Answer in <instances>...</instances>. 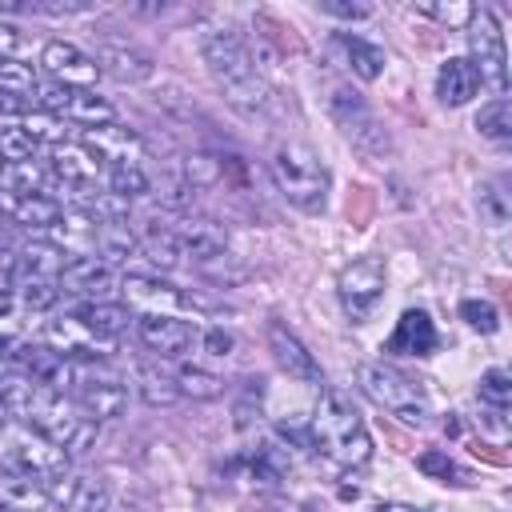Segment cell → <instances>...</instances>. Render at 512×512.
Instances as JSON below:
<instances>
[{
	"label": "cell",
	"instance_id": "cell-32",
	"mask_svg": "<svg viewBox=\"0 0 512 512\" xmlns=\"http://www.w3.org/2000/svg\"><path fill=\"white\" fill-rule=\"evenodd\" d=\"M476 132L484 136V140H496V144H504L508 136H512V104L500 96V100H488L480 112H476Z\"/></svg>",
	"mask_w": 512,
	"mask_h": 512
},
{
	"label": "cell",
	"instance_id": "cell-51",
	"mask_svg": "<svg viewBox=\"0 0 512 512\" xmlns=\"http://www.w3.org/2000/svg\"><path fill=\"white\" fill-rule=\"evenodd\" d=\"M368 512H420V508H412V504H376Z\"/></svg>",
	"mask_w": 512,
	"mask_h": 512
},
{
	"label": "cell",
	"instance_id": "cell-24",
	"mask_svg": "<svg viewBox=\"0 0 512 512\" xmlns=\"http://www.w3.org/2000/svg\"><path fill=\"white\" fill-rule=\"evenodd\" d=\"M68 260L72 256L56 240H36L24 252H16V276L20 280H60V272H64Z\"/></svg>",
	"mask_w": 512,
	"mask_h": 512
},
{
	"label": "cell",
	"instance_id": "cell-29",
	"mask_svg": "<svg viewBox=\"0 0 512 512\" xmlns=\"http://www.w3.org/2000/svg\"><path fill=\"white\" fill-rule=\"evenodd\" d=\"M336 44L344 48V56H348V64H352V72H356L360 80H376V76L384 72V64H388V60H384V48H376V44L352 36V32H340Z\"/></svg>",
	"mask_w": 512,
	"mask_h": 512
},
{
	"label": "cell",
	"instance_id": "cell-48",
	"mask_svg": "<svg viewBox=\"0 0 512 512\" xmlns=\"http://www.w3.org/2000/svg\"><path fill=\"white\" fill-rule=\"evenodd\" d=\"M324 16H340V20H368L372 4H348V0H320Z\"/></svg>",
	"mask_w": 512,
	"mask_h": 512
},
{
	"label": "cell",
	"instance_id": "cell-28",
	"mask_svg": "<svg viewBox=\"0 0 512 512\" xmlns=\"http://www.w3.org/2000/svg\"><path fill=\"white\" fill-rule=\"evenodd\" d=\"M96 248H100V260H104V264H124V260L140 248V236L128 228V220L96 224Z\"/></svg>",
	"mask_w": 512,
	"mask_h": 512
},
{
	"label": "cell",
	"instance_id": "cell-53",
	"mask_svg": "<svg viewBox=\"0 0 512 512\" xmlns=\"http://www.w3.org/2000/svg\"><path fill=\"white\" fill-rule=\"evenodd\" d=\"M8 172H12V168H8V160L0 156V184H8Z\"/></svg>",
	"mask_w": 512,
	"mask_h": 512
},
{
	"label": "cell",
	"instance_id": "cell-34",
	"mask_svg": "<svg viewBox=\"0 0 512 512\" xmlns=\"http://www.w3.org/2000/svg\"><path fill=\"white\" fill-rule=\"evenodd\" d=\"M416 468H420L428 480H440V484H472L468 468H460V464H456L448 452H440V448L420 452V456H416Z\"/></svg>",
	"mask_w": 512,
	"mask_h": 512
},
{
	"label": "cell",
	"instance_id": "cell-6",
	"mask_svg": "<svg viewBox=\"0 0 512 512\" xmlns=\"http://www.w3.org/2000/svg\"><path fill=\"white\" fill-rule=\"evenodd\" d=\"M356 384L364 388V396H368L372 404H380L384 412H392L396 420H404V424H412V428H424L428 416H432L424 388L412 384L400 368H392V364H384V360H364V364L356 368Z\"/></svg>",
	"mask_w": 512,
	"mask_h": 512
},
{
	"label": "cell",
	"instance_id": "cell-38",
	"mask_svg": "<svg viewBox=\"0 0 512 512\" xmlns=\"http://www.w3.org/2000/svg\"><path fill=\"white\" fill-rule=\"evenodd\" d=\"M32 152H36V140L28 136L24 124H8V128H0V156H4L8 164H28Z\"/></svg>",
	"mask_w": 512,
	"mask_h": 512
},
{
	"label": "cell",
	"instance_id": "cell-26",
	"mask_svg": "<svg viewBox=\"0 0 512 512\" xmlns=\"http://www.w3.org/2000/svg\"><path fill=\"white\" fill-rule=\"evenodd\" d=\"M12 216H16V224H24V228L52 232L64 212H60V200H56V196H48V192H24V196L12 200Z\"/></svg>",
	"mask_w": 512,
	"mask_h": 512
},
{
	"label": "cell",
	"instance_id": "cell-16",
	"mask_svg": "<svg viewBox=\"0 0 512 512\" xmlns=\"http://www.w3.org/2000/svg\"><path fill=\"white\" fill-rule=\"evenodd\" d=\"M120 288H124V296H128L136 308H144V312H168V316H176V308H204L200 296L180 292L176 284L156 280V276H140V272L124 276Z\"/></svg>",
	"mask_w": 512,
	"mask_h": 512
},
{
	"label": "cell",
	"instance_id": "cell-43",
	"mask_svg": "<svg viewBox=\"0 0 512 512\" xmlns=\"http://www.w3.org/2000/svg\"><path fill=\"white\" fill-rule=\"evenodd\" d=\"M64 124H68V120H60V116H52V112H32V116L24 120L28 136H32V140H52V148L68 140V128H64Z\"/></svg>",
	"mask_w": 512,
	"mask_h": 512
},
{
	"label": "cell",
	"instance_id": "cell-39",
	"mask_svg": "<svg viewBox=\"0 0 512 512\" xmlns=\"http://www.w3.org/2000/svg\"><path fill=\"white\" fill-rule=\"evenodd\" d=\"M184 180L192 188H208V184L224 180V160L220 156H208V152H192L188 164H184Z\"/></svg>",
	"mask_w": 512,
	"mask_h": 512
},
{
	"label": "cell",
	"instance_id": "cell-45",
	"mask_svg": "<svg viewBox=\"0 0 512 512\" xmlns=\"http://www.w3.org/2000/svg\"><path fill=\"white\" fill-rule=\"evenodd\" d=\"M192 196H196V188L184 180V172H180V176H164V180H160V200H164L168 208L184 212V208L192 204Z\"/></svg>",
	"mask_w": 512,
	"mask_h": 512
},
{
	"label": "cell",
	"instance_id": "cell-17",
	"mask_svg": "<svg viewBox=\"0 0 512 512\" xmlns=\"http://www.w3.org/2000/svg\"><path fill=\"white\" fill-rule=\"evenodd\" d=\"M176 240L184 248V256H192L200 268H212L228 256V232L216 224V220H204V216H192L176 228Z\"/></svg>",
	"mask_w": 512,
	"mask_h": 512
},
{
	"label": "cell",
	"instance_id": "cell-54",
	"mask_svg": "<svg viewBox=\"0 0 512 512\" xmlns=\"http://www.w3.org/2000/svg\"><path fill=\"white\" fill-rule=\"evenodd\" d=\"M300 512H308V508H300Z\"/></svg>",
	"mask_w": 512,
	"mask_h": 512
},
{
	"label": "cell",
	"instance_id": "cell-8",
	"mask_svg": "<svg viewBox=\"0 0 512 512\" xmlns=\"http://www.w3.org/2000/svg\"><path fill=\"white\" fill-rule=\"evenodd\" d=\"M468 52H472V68L480 76L484 88L496 92V100L508 92V56H504V36H500V24L488 8H476L472 20H468Z\"/></svg>",
	"mask_w": 512,
	"mask_h": 512
},
{
	"label": "cell",
	"instance_id": "cell-19",
	"mask_svg": "<svg viewBox=\"0 0 512 512\" xmlns=\"http://www.w3.org/2000/svg\"><path fill=\"white\" fill-rule=\"evenodd\" d=\"M56 284L72 296H92L96 300L116 284V276H112V264H104L96 252H88V256H72Z\"/></svg>",
	"mask_w": 512,
	"mask_h": 512
},
{
	"label": "cell",
	"instance_id": "cell-30",
	"mask_svg": "<svg viewBox=\"0 0 512 512\" xmlns=\"http://www.w3.org/2000/svg\"><path fill=\"white\" fill-rule=\"evenodd\" d=\"M112 104L104 96H96L92 88H72V100L64 108V120L72 124H84V128H100V124H112Z\"/></svg>",
	"mask_w": 512,
	"mask_h": 512
},
{
	"label": "cell",
	"instance_id": "cell-3",
	"mask_svg": "<svg viewBox=\"0 0 512 512\" xmlns=\"http://www.w3.org/2000/svg\"><path fill=\"white\" fill-rule=\"evenodd\" d=\"M268 168H272V180H276L280 196L292 208H300L308 216H320L328 208V168L308 144H300V140L276 144Z\"/></svg>",
	"mask_w": 512,
	"mask_h": 512
},
{
	"label": "cell",
	"instance_id": "cell-10",
	"mask_svg": "<svg viewBox=\"0 0 512 512\" xmlns=\"http://www.w3.org/2000/svg\"><path fill=\"white\" fill-rule=\"evenodd\" d=\"M72 400L100 424V420H116L128 408V384L124 376H116L112 368L96 364V368H76V384H72Z\"/></svg>",
	"mask_w": 512,
	"mask_h": 512
},
{
	"label": "cell",
	"instance_id": "cell-15",
	"mask_svg": "<svg viewBox=\"0 0 512 512\" xmlns=\"http://www.w3.org/2000/svg\"><path fill=\"white\" fill-rule=\"evenodd\" d=\"M52 508L56 512H108L112 508V492L92 472H64L52 484Z\"/></svg>",
	"mask_w": 512,
	"mask_h": 512
},
{
	"label": "cell",
	"instance_id": "cell-7",
	"mask_svg": "<svg viewBox=\"0 0 512 512\" xmlns=\"http://www.w3.org/2000/svg\"><path fill=\"white\" fill-rule=\"evenodd\" d=\"M328 112H332V120L344 128V136H348V144L360 152V156H368V160H380L392 144H388V132H384V124L376 120V112L364 104V96L360 92H352V88H332V100H328Z\"/></svg>",
	"mask_w": 512,
	"mask_h": 512
},
{
	"label": "cell",
	"instance_id": "cell-1",
	"mask_svg": "<svg viewBox=\"0 0 512 512\" xmlns=\"http://www.w3.org/2000/svg\"><path fill=\"white\" fill-rule=\"evenodd\" d=\"M200 56L208 64V76L216 80V88L224 92V100L244 112V116H256L268 108L272 100V88L264 80V72L256 68V56L252 48L244 44V36L228 24H212L200 32Z\"/></svg>",
	"mask_w": 512,
	"mask_h": 512
},
{
	"label": "cell",
	"instance_id": "cell-12",
	"mask_svg": "<svg viewBox=\"0 0 512 512\" xmlns=\"http://www.w3.org/2000/svg\"><path fill=\"white\" fill-rule=\"evenodd\" d=\"M40 64H44V72H48L56 84H64V88H92L96 76H100L96 56L80 52V48L68 44V40H48V44L40 48Z\"/></svg>",
	"mask_w": 512,
	"mask_h": 512
},
{
	"label": "cell",
	"instance_id": "cell-4",
	"mask_svg": "<svg viewBox=\"0 0 512 512\" xmlns=\"http://www.w3.org/2000/svg\"><path fill=\"white\" fill-rule=\"evenodd\" d=\"M24 424H32V428H36L48 444H56L68 460H72V456H84V452L96 444V432H100V424H96L72 396L52 392V388H40V392H36V400H32Z\"/></svg>",
	"mask_w": 512,
	"mask_h": 512
},
{
	"label": "cell",
	"instance_id": "cell-40",
	"mask_svg": "<svg viewBox=\"0 0 512 512\" xmlns=\"http://www.w3.org/2000/svg\"><path fill=\"white\" fill-rule=\"evenodd\" d=\"M480 400H484L488 408L504 412V408L512 404V376H508L504 368H488V372L480 376Z\"/></svg>",
	"mask_w": 512,
	"mask_h": 512
},
{
	"label": "cell",
	"instance_id": "cell-5",
	"mask_svg": "<svg viewBox=\"0 0 512 512\" xmlns=\"http://www.w3.org/2000/svg\"><path fill=\"white\" fill-rule=\"evenodd\" d=\"M0 472H24L44 484H56L68 472V456L48 444L32 424L24 420H0Z\"/></svg>",
	"mask_w": 512,
	"mask_h": 512
},
{
	"label": "cell",
	"instance_id": "cell-49",
	"mask_svg": "<svg viewBox=\"0 0 512 512\" xmlns=\"http://www.w3.org/2000/svg\"><path fill=\"white\" fill-rule=\"evenodd\" d=\"M20 52V32L12 24H0V60H16Z\"/></svg>",
	"mask_w": 512,
	"mask_h": 512
},
{
	"label": "cell",
	"instance_id": "cell-18",
	"mask_svg": "<svg viewBox=\"0 0 512 512\" xmlns=\"http://www.w3.org/2000/svg\"><path fill=\"white\" fill-rule=\"evenodd\" d=\"M100 72H108V76H116L120 84H140V80H148L152 72H156V64H152V56L144 52V48H136V44H128V40H104L100 44Z\"/></svg>",
	"mask_w": 512,
	"mask_h": 512
},
{
	"label": "cell",
	"instance_id": "cell-50",
	"mask_svg": "<svg viewBox=\"0 0 512 512\" xmlns=\"http://www.w3.org/2000/svg\"><path fill=\"white\" fill-rule=\"evenodd\" d=\"M20 108H24V100H20V96H12V92H4V88H0V116H16V112H20Z\"/></svg>",
	"mask_w": 512,
	"mask_h": 512
},
{
	"label": "cell",
	"instance_id": "cell-9",
	"mask_svg": "<svg viewBox=\"0 0 512 512\" xmlns=\"http://www.w3.org/2000/svg\"><path fill=\"white\" fill-rule=\"evenodd\" d=\"M336 296H340V308L352 324H364L380 296H384V260L376 256H360L352 264L340 268V280H336Z\"/></svg>",
	"mask_w": 512,
	"mask_h": 512
},
{
	"label": "cell",
	"instance_id": "cell-25",
	"mask_svg": "<svg viewBox=\"0 0 512 512\" xmlns=\"http://www.w3.org/2000/svg\"><path fill=\"white\" fill-rule=\"evenodd\" d=\"M72 320H76L84 332H92L96 340H112V336H120V332L132 324V312H128L124 304H112V300H84V304L72 312Z\"/></svg>",
	"mask_w": 512,
	"mask_h": 512
},
{
	"label": "cell",
	"instance_id": "cell-44",
	"mask_svg": "<svg viewBox=\"0 0 512 512\" xmlns=\"http://www.w3.org/2000/svg\"><path fill=\"white\" fill-rule=\"evenodd\" d=\"M0 88L12 92V96H24V92H36V72L20 60H0Z\"/></svg>",
	"mask_w": 512,
	"mask_h": 512
},
{
	"label": "cell",
	"instance_id": "cell-41",
	"mask_svg": "<svg viewBox=\"0 0 512 512\" xmlns=\"http://www.w3.org/2000/svg\"><path fill=\"white\" fill-rule=\"evenodd\" d=\"M460 316L468 320V328H476L484 336H492L500 328V312L492 300H460Z\"/></svg>",
	"mask_w": 512,
	"mask_h": 512
},
{
	"label": "cell",
	"instance_id": "cell-35",
	"mask_svg": "<svg viewBox=\"0 0 512 512\" xmlns=\"http://www.w3.org/2000/svg\"><path fill=\"white\" fill-rule=\"evenodd\" d=\"M476 208H480V220H484L488 228H504V224H508V216H512L508 196L500 192V184H496V180H484V184L476 188Z\"/></svg>",
	"mask_w": 512,
	"mask_h": 512
},
{
	"label": "cell",
	"instance_id": "cell-2",
	"mask_svg": "<svg viewBox=\"0 0 512 512\" xmlns=\"http://www.w3.org/2000/svg\"><path fill=\"white\" fill-rule=\"evenodd\" d=\"M308 436H312V448L336 460L340 468H360L372 456V436L360 412L336 388H320V404L308 416Z\"/></svg>",
	"mask_w": 512,
	"mask_h": 512
},
{
	"label": "cell",
	"instance_id": "cell-47",
	"mask_svg": "<svg viewBox=\"0 0 512 512\" xmlns=\"http://www.w3.org/2000/svg\"><path fill=\"white\" fill-rule=\"evenodd\" d=\"M88 0H32L28 12H44V16H80L88 12Z\"/></svg>",
	"mask_w": 512,
	"mask_h": 512
},
{
	"label": "cell",
	"instance_id": "cell-42",
	"mask_svg": "<svg viewBox=\"0 0 512 512\" xmlns=\"http://www.w3.org/2000/svg\"><path fill=\"white\" fill-rule=\"evenodd\" d=\"M416 12L420 16H432V20H440V24H448V28H460V24H468L472 20V4H464V0H452V4H436V0H428V4H416Z\"/></svg>",
	"mask_w": 512,
	"mask_h": 512
},
{
	"label": "cell",
	"instance_id": "cell-13",
	"mask_svg": "<svg viewBox=\"0 0 512 512\" xmlns=\"http://www.w3.org/2000/svg\"><path fill=\"white\" fill-rule=\"evenodd\" d=\"M136 332H140V340H144L160 360L184 356V352L192 348V340H196V328H192L188 320H180V316H168V312H140V316H136Z\"/></svg>",
	"mask_w": 512,
	"mask_h": 512
},
{
	"label": "cell",
	"instance_id": "cell-23",
	"mask_svg": "<svg viewBox=\"0 0 512 512\" xmlns=\"http://www.w3.org/2000/svg\"><path fill=\"white\" fill-rule=\"evenodd\" d=\"M476 92H480V76H476V68L464 56H452V60L440 64V72H436V96H440V104L460 108Z\"/></svg>",
	"mask_w": 512,
	"mask_h": 512
},
{
	"label": "cell",
	"instance_id": "cell-20",
	"mask_svg": "<svg viewBox=\"0 0 512 512\" xmlns=\"http://www.w3.org/2000/svg\"><path fill=\"white\" fill-rule=\"evenodd\" d=\"M96 160L84 152V144H56L52 148V160H48V172L56 180L60 192H80V188H92L96 184Z\"/></svg>",
	"mask_w": 512,
	"mask_h": 512
},
{
	"label": "cell",
	"instance_id": "cell-11",
	"mask_svg": "<svg viewBox=\"0 0 512 512\" xmlns=\"http://www.w3.org/2000/svg\"><path fill=\"white\" fill-rule=\"evenodd\" d=\"M84 152L96 160V164H108V168H128V164H140L144 160V136L128 124H100V128H84Z\"/></svg>",
	"mask_w": 512,
	"mask_h": 512
},
{
	"label": "cell",
	"instance_id": "cell-36",
	"mask_svg": "<svg viewBox=\"0 0 512 512\" xmlns=\"http://www.w3.org/2000/svg\"><path fill=\"white\" fill-rule=\"evenodd\" d=\"M152 188L148 172L140 164H128V168H108V192L120 196V200H132V196H144Z\"/></svg>",
	"mask_w": 512,
	"mask_h": 512
},
{
	"label": "cell",
	"instance_id": "cell-33",
	"mask_svg": "<svg viewBox=\"0 0 512 512\" xmlns=\"http://www.w3.org/2000/svg\"><path fill=\"white\" fill-rule=\"evenodd\" d=\"M176 388H180V396L212 400V396H220V392H224V380H220L216 372L200 368V364H184V368L176 372Z\"/></svg>",
	"mask_w": 512,
	"mask_h": 512
},
{
	"label": "cell",
	"instance_id": "cell-22",
	"mask_svg": "<svg viewBox=\"0 0 512 512\" xmlns=\"http://www.w3.org/2000/svg\"><path fill=\"white\" fill-rule=\"evenodd\" d=\"M52 504V484L24 476V472H0V508L4 512H44Z\"/></svg>",
	"mask_w": 512,
	"mask_h": 512
},
{
	"label": "cell",
	"instance_id": "cell-21",
	"mask_svg": "<svg viewBox=\"0 0 512 512\" xmlns=\"http://www.w3.org/2000/svg\"><path fill=\"white\" fill-rule=\"evenodd\" d=\"M436 344H440V336L424 308H408L396 320V332L388 336V352H400V356H432Z\"/></svg>",
	"mask_w": 512,
	"mask_h": 512
},
{
	"label": "cell",
	"instance_id": "cell-37",
	"mask_svg": "<svg viewBox=\"0 0 512 512\" xmlns=\"http://www.w3.org/2000/svg\"><path fill=\"white\" fill-rule=\"evenodd\" d=\"M16 300H20L28 312H48V308L60 300V284H56V280H20Z\"/></svg>",
	"mask_w": 512,
	"mask_h": 512
},
{
	"label": "cell",
	"instance_id": "cell-14",
	"mask_svg": "<svg viewBox=\"0 0 512 512\" xmlns=\"http://www.w3.org/2000/svg\"><path fill=\"white\" fill-rule=\"evenodd\" d=\"M268 348H272V356H276V364L288 380L308 384V388H324V372H320L316 356L300 344L296 332H288L284 324H268Z\"/></svg>",
	"mask_w": 512,
	"mask_h": 512
},
{
	"label": "cell",
	"instance_id": "cell-52",
	"mask_svg": "<svg viewBox=\"0 0 512 512\" xmlns=\"http://www.w3.org/2000/svg\"><path fill=\"white\" fill-rule=\"evenodd\" d=\"M8 244H12V236H8V228L0 224V252H8Z\"/></svg>",
	"mask_w": 512,
	"mask_h": 512
},
{
	"label": "cell",
	"instance_id": "cell-27",
	"mask_svg": "<svg viewBox=\"0 0 512 512\" xmlns=\"http://www.w3.org/2000/svg\"><path fill=\"white\" fill-rule=\"evenodd\" d=\"M140 252H144L148 264H156L160 272H172V268L184 260V248H180V240H176V228H160V224H148V228H144Z\"/></svg>",
	"mask_w": 512,
	"mask_h": 512
},
{
	"label": "cell",
	"instance_id": "cell-31",
	"mask_svg": "<svg viewBox=\"0 0 512 512\" xmlns=\"http://www.w3.org/2000/svg\"><path fill=\"white\" fill-rule=\"evenodd\" d=\"M136 388H140V400L152 404V408H164V404H176L180 400L176 376H168L156 364H136Z\"/></svg>",
	"mask_w": 512,
	"mask_h": 512
},
{
	"label": "cell",
	"instance_id": "cell-46",
	"mask_svg": "<svg viewBox=\"0 0 512 512\" xmlns=\"http://www.w3.org/2000/svg\"><path fill=\"white\" fill-rule=\"evenodd\" d=\"M196 340H200V348H204L212 360L232 356V332H224V328H204V332H196Z\"/></svg>",
	"mask_w": 512,
	"mask_h": 512
}]
</instances>
